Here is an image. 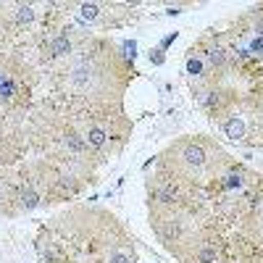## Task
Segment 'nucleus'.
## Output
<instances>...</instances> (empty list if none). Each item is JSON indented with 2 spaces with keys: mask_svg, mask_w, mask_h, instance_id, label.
Returning <instances> with one entry per match:
<instances>
[{
  "mask_svg": "<svg viewBox=\"0 0 263 263\" xmlns=\"http://www.w3.org/2000/svg\"><path fill=\"white\" fill-rule=\"evenodd\" d=\"M205 195L211 211L229 229H234L239 218L263 197V174L237 161L205 190Z\"/></svg>",
  "mask_w": 263,
  "mask_h": 263,
  "instance_id": "39448f33",
  "label": "nucleus"
},
{
  "mask_svg": "<svg viewBox=\"0 0 263 263\" xmlns=\"http://www.w3.org/2000/svg\"><path fill=\"white\" fill-rule=\"evenodd\" d=\"M232 163H237V158L216 137L182 135L158 153L153 166L174 174L197 190H208Z\"/></svg>",
  "mask_w": 263,
  "mask_h": 263,
  "instance_id": "20e7f679",
  "label": "nucleus"
},
{
  "mask_svg": "<svg viewBox=\"0 0 263 263\" xmlns=\"http://www.w3.org/2000/svg\"><path fill=\"white\" fill-rule=\"evenodd\" d=\"M40 263H140L137 239L103 205L71 203L34 232Z\"/></svg>",
  "mask_w": 263,
  "mask_h": 263,
  "instance_id": "f03ea898",
  "label": "nucleus"
},
{
  "mask_svg": "<svg viewBox=\"0 0 263 263\" xmlns=\"http://www.w3.org/2000/svg\"><path fill=\"white\" fill-rule=\"evenodd\" d=\"M147 224L161 248L177 263H218L229 237V227L205 200L179 208L147 211Z\"/></svg>",
  "mask_w": 263,
  "mask_h": 263,
  "instance_id": "7ed1b4c3",
  "label": "nucleus"
},
{
  "mask_svg": "<svg viewBox=\"0 0 263 263\" xmlns=\"http://www.w3.org/2000/svg\"><path fill=\"white\" fill-rule=\"evenodd\" d=\"M69 13L77 24H82L87 32L103 34L132 27L142 18V3H108V0H92V3H66Z\"/></svg>",
  "mask_w": 263,
  "mask_h": 263,
  "instance_id": "1a4fd4ad",
  "label": "nucleus"
},
{
  "mask_svg": "<svg viewBox=\"0 0 263 263\" xmlns=\"http://www.w3.org/2000/svg\"><path fill=\"white\" fill-rule=\"evenodd\" d=\"M137 69L116 40L90 34L61 66L45 74L48 98L71 119L126 114L124 98Z\"/></svg>",
  "mask_w": 263,
  "mask_h": 263,
  "instance_id": "f257e3e1",
  "label": "nucleus"
},
{
  "mask_svg": "<svg viewBox=\"0 0 263 263\" xmlns=\"http://www.w3.org/2000/svg\"><path fill=\"white\" fill-rule=\"evenodd\" d=\"M71 119V116H69ZM71 124L79 129L87 147L95 156L100 166L116 161L126 150L132 135H135V121L129 114L119 116H84V119H71Z\"/></svg>",
  "mask_w": 263,
  "mask_h": 263,
  "instance_id": "0eeeda50",
  "label": "nucleus"
},
{
  "mask_svg": "<svg viewBox=\"0 0 263 263\" xmlns=\"http://www.w3.org/2000/svg\"><path fill=\"white\" fill-rule=\"evenodd\" d=\"M216 126L229 142L263 150V87H248L234 111H229Z\"/></svg>",
  "mask_w": 263,
  "mask_h": 263,
  "instance_id": "6e6552de",
  "label": "nucleus"
},
{
  "mask_svg": "<svg viewBox=\"0 0 263 263\" xmlns=\"http://www.w3.org/2000/svg\"><path fill=\"white\" fill-rule=\"evenodd\" d=\"M234 232L242 234L255 250L263 253V197H260V200H258L242 218H239L237 227H234Z\"/></svg>",
  "mask_w": 263,
  "mask_h": 263,
  "instance_id": "9d476101",
  "label": "nucleus"
},
{
  "mask_svg": "<svg viewBox=\"0 0 263 263\" xmlns=\"http://www.w3.org/2000/svg\"><path fill=\"white\" fill-rule=\"evenodd\" d=\"M184 79L190 84V90L211 84V82H227V79L239 82L232 53H229L227 40H224L218 27H208L187 48V53H184Z\"/></svg>",
  "mask_w": 263,
  "mask_h": 263,
  "instance_id": "423d86ee",
  "label": "nucleus"
}]
</instances>
